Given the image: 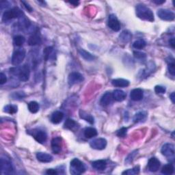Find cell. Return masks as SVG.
I'll return each mask as SVG.
<instances>
[{
	"label": "cell",
	"mask_w": 175,
	"mask_h": 175,
	"mask_svg": "<svg viewBox=\"0 0 175 175\" xmlns=\"http://www.w3.org/2000/svg\"><path fill=\"white\" fill-rule=\"evenodd\" d=\"M25 97V94L23 92L14 93L13 94V97L14 98V99H23V98H24Z\"/></svg>",
	"instance_id": "60d3db41"
},
{
	"label": "cell",
	"mask_w": 175,
	"mask_h": 175,
	"mask_svg": "<svg viewBox=\"0 0 175 175\" xmlns=\"http://www.w3.org/2000/svg\"><path fill=\"white\" fill-rule=\"evenodd\" d=\"M33 136L34 139L37 140L38 142L41 143V144H43L47 141V135L45 131L42 130H34L33 131Z\"/></svg>",
	"instance_id": "4fadbf2b"
},
{
	"label": "cell",
	"mask_w": 175,
	"mask_h": 175,
	"mask_svg": "<svg viewBox=\"0 0 175 175\" xmlns=\"http://www.w3.org/2000/svg\"><path fill=\"white\" fill-rule=\"evenodd\" d=\"M84 136L87 138H92L97 136V131L93 127H88L84 131Z\"/></svg>",
	"instance_id": "484cf974"
},
{
	"label": "cell",
	"mask_w": 175,
	"mask_h": 175,
	"mask_svg": "<svg viewBox=\"0 0 175 175\" xmlns=\"http://www.w3.org/2000/svg\"><path fill=\"white\" fill-rule=\"evenodd\" d=\"M1 172L2 174H12L14 173L13 164L8 159L1 158Z\"/></svg>",
	"instance_id": "8992f818"
},
{
	"label": "cell",
	"mask_w": 175,
	"mask_h": 175,
	"mask_svg": "<svg viewBox=\"0 0 175 175\" xmlns=\"http://www.w3.org/2000/svg\"><path fill=\"white\" fill-rule=\"evenodd\" d=\"M112 83L113 86H116V87H119V88L127 87L129 85V81L127 80V79H113Z\"/></svg>",
	"instance_id": "7402d4cb"
},
{
	"label": "cell",
	"mask_w": 175,
	"mask_h": 175,
	"mask_svg": "<svg viewBox=\"0 0 175 175\" xmlns=\"http://www.w3.org/2000/svg\"><path fill=\"white\" fill-rule=\"evenodd\" d=\"M90 146L96 150H103L107 146V140L105 138H99L94 139L90 143Z\"/></svg>",
	"instance_id": "9c48e42d"
},
{
	"label": "cell",
	"mask_w": 175,
	"mask_h": 175,
	"mask_svg": "<svg viewBox=\"0 0 175 175\" xmlns=\"http://www.w3.org/2000/svg\"><path fill=\"white\" fill-rule=\"evenodd\" d=\"M174 168L172 164H166L163 167V168L161 170V173L167 175L172 174L174 172Z\"/></svg>",
	"instance_id": "4dcf8cb0"
},
{
	"label": "cell",
	"mask_w": 175,
	"mask_h": 175,
	"mask_svg": "<svg viewBox=\"0 0 175 175\" xmlns=\"http://www.w3.org/2000/svg\"><path fill=\"white\" fill-rule=\"evenodd\" d=\"M39 108H40V106L37 102L31 101L28 103V110L31 113L33 114L37 113L38 112Z\"/></svg>",
	"instance_id": "f1b7e54d"
},
{
	"label": "cell",
	"mask_w": 175,
	"mask_h": 175,
	"mask_svg": "<svg viewBox=\"0 0 175 175\" xmlns=\"http://www.w3.org/2000/svg\"><path fill=\"white\" fill-rule=\"evenodd\" d=\"M65 128L68 129H73L77 126V122H75L73 119H67L65 123Z\"/></svg>",
	"instance_id": "d6a6232c"
},
{
	"label": "cell",
	"mask_w": 175,
	"mask_h": 175,
	"mask_svg": "<svg viewBox=\"0 0 175 175\" xmlns=\"http://www.w3.org/2000/svg\"><path fill=\"white\" fill-rule=\"evenodd\" d=\"M168 71L169 73L172 75V76H174L175 75V65H174V59L172 58V59H170V62H168Z\"/></svg>",
	"instance_id": "d590c367"
},
{
	"label": "cell",
	"mask_w": 175,
	"mask_h": 175,
	"mask_svg": "<svg viewBox=\"0 0 175 175\" xmlns=\"http://www.w3.org/2000/svg\"><path fill=\"white\" fill-rule=\"evenodd\" d=\"M157 16L164 21H173L175 17L174 13L172 11L168 9H160L157 10Z\"/></svg>",
	"instance_id": "52a82bcc"
},
{
	"label": "cell",
	"mask_w": 175,
	"mask_h": 175,
	"mask_svg": "<svg viewBox=\"0 0 175 175\" xmlns=\"http://www.w3.org/2000/svg\"><path fill=\"white\" fill-rule=\"evenodd\" d=\"M23 13L20 10L19 8H13L9 10H6L4 12V13L3 14L2 19L3 21H8L10 20L17 19V18H21L23 17Z\"/></svg>",
	"instance_id": "277c9868"
},
{
	"label": "cell",
	"mask_w": 175,
	"mask_h": 175,
	"mask_svg": "<svg viewBox=\"0 0 175 175\" xmlns=\"http://www.w3.org/2000/svg\"><path fill=\"white\" fill-rule=\"evenodd\" d=\"M119 38L120 40L123 42H128L131 41V38H132V34L128 30H124L122 31L119 35Z\"/></svg>",
	"instance_id": "d4e9b609"
},
{
	"label": "cell",
	"mask_w": 175,
	"mask_h": 175,
	"mask_svg": "<svg viewBox=\"0 0 175 175\" xmlns=\"http://www.w3.org/2000/svg\"><path fill=\"white\" fill-rule=\"evenodd\" d=\"M92 166L97 170H104L107 167V162L105 160H97L93 162Z\"/></svg>",
	"instance_id": "44dd1931"
},
{
	"label": "cell",
	"mask_w": 175,
	"mask_h": 175,
	"mask_svg": "<svg viewBox=\"0 0 175 175\" xmlns=\"http://www.w3.org/2000/svg\"><path fill=\"white\" fill-rule=\"evenodd\" d=\"M160 167V161L157 158H150L148 162V168L150 172H156Z\"/></svg>",
	"instance_id": "5bb4252c"
},
{
	"label": "cell",
	"mask_w": 175,
	"mask_h": 175,
	"mask_svg": "<svg viewBox=\"0 0 175 175\" xmlns=\"http://www.w3.org/2000/svg\"><path fill=\"white\" fill-rule=\"evenodd\" d=\"M42 42L41 38L37 34H34L31 36L28 39V45L30 46H36L41 45Z\"/></svg>",
	"instance_id": "d6986e66"
},
{
	"label": "cell",
	"mask_w": 175,
	"mask_h": 175,
	"mask_svg": "<svg viewBox=\"0 0 175 175\" xmlns=\"http://www.w3.org/2000/svg\"><path fill=\"white\" fill-rule=\"evenodd\" d=\"M161 152L163 155H164L169 160L174 159V146L172 144H165L162 146Z\"/></svg>",
	"instance_id": "ba28073f"
},
{
	"label": "cell",
	"mask_w": 175,
	"mask_h": 175,
	"mask_svg": "<svg viewBox=\"0 0 175 175\" xmlns=\"http://www.w3.org/2000/svg\"><path fill=\"white\" fill-rule=\"evenodd\" d=\"M86 168L83 163L77 158L71 161L70 172L73 175H79L85 172Z\"/></svg>",
	"instance_id": "3957f363"
},
{
	"label": "cell",
	"mask_w": 175,
	"mask_h": 175,
	"mask_svg": "<svg viewBox=\"0 0 175 175\" xmlns=\"http://www.w3.org/2000/svg\"><path fill=\"white\" fill-rule=\"evenodd\" d=\"M138 155V150H134L133 151L132 153H131L128 156H127V157L126 158V160H125V163H127V164H131V162L133 161V160H134V158L136 157V156Z\"/></svg>",
	"instance_id": "8d00e7d4"
},
{
	"label": "cell",
	"mask_w": 175,
	"mask_h": 175,
	"mask_svg": "<svg viewBox=\"0 0 175 175\" xmlns=\"http://www.w3.org/2000/svg\"><path fill=\"white\" fill-rule=\"evenodd\" d=\"M23 4H24V6H25V8L28 10L29 12H31L32 11V8H31V7L28 4V3H26L25 2H21Z\"/></svg>",
	"instance_id": "ee69618b"
},
{
	"label": "cell",
	"mask_w": 175,
	"mask_h": 175,
	"mask_svg": "<svg viewBox=\"0 0 175 175\" xmlns=\"http://www.w3.org/2000/svg\"><path fill=\"white\" fill-rule=\"evenodd\" d=\"M25 50L24 49H19L15 50L12 57V64L14 66H18L21 64L25 57Z\"/></svg>",
	"instance_id": "5b68a950"
},
{
	"label": "cell",
	"mask_w": 175,
	"mask_h": 175,
	"mask_svg": "<svg viewBox=\"0 0 175 175\" xmlns=\"http://www.w3.org/2000/svg\"><path fill=\"white\" fill-rule=\"evenodd\" d=\"M83 76L78 72H73L70 73L68 78V83L70 86H73L83 81Z\"/></svg>",
	"instance_id": "30bf717a"
},
{
	"label": "cell",
	"mask_w": 175,
	"mask_h": 175,
	"mask_svg": "<svg viewBox=\"0 0 175 175\" xmlns=\"http://www.w3.org/2000/svg\"><path fill=\"white\" fill-rule=\"evenodd\" d=\"M3 111L6 113L13 114L17 112V107L13 105H8L4 107V110Z\"/></svg>",
	"instance_id": "836d02e7"
},
{
	"label": "cell",
	"mask_w": 175,
	"mask_h": 175,
	"mask_svg": "<svg viewBox=\"0 0 175 175\" xmlns=\"http://www.w3.org/2000/svg\"><path fill=\"white\" fill-rule=\"evenodd\" d=\"M155 3H156V4H161V3H164L166 1L165 0H162V1H160V0H154V1H153Z\"/></svg>",
	"instance_id": "bcb514c9"
},
{
	"label": "cell",
	"mask_w": 175,
	"mask_h": 175,
	"mask_svg": "<svg viewBox=\"0 0 175 175\" xmlns=\"http://www.w3.org/2000/svg\"><path fill=\"white\" fill-rule=\"evenodd\" d=\"M165 87H163L161 86H156L155 87V92L157 94H164L166 93Z\"/></svg>",
	"instance_id": "ab89813d"
},
{
	"label": "cell",
	"mask_w": 175,
	"mask_h": 175,
	"mask_svg": "<svg viewBox=\"0 0 175 175\" xmlns=\"http://www.w3.org/2000/svg\"><path fill=\"white\" fill-rule=\"evenodd\" d=\"M37 160L42 163H49L53 160V157L45 153H38L37 154Z\"/></svg>",
	"instance_id": "e0dca14e"
},
{
	"label": "cell",
	"mask_w": 175,
	"mask_h": 175,
	"mask_svg": "<svg viewBox=\"0 0 175 175\" xmlns=\"http://www.w3.org/2000/svg\"><path fill=\"white\" fill-rule=\"evenodd\" d=\"M108 26L115 31H118L121 30L120 22L114 14H110L108 18Z\"/></svg>",
	"instance_id": "8fae6325"
},
{
	"label": "cell",
	"mask_w": 175,
	"mask_h": 175,
	"mask_svg": "<svg viewBox=\"0 0 175 175\" xmlns=\"http://www.w3.org/2000/svg\"><path fill=\"white\" fill-rule=\"evenodd\" d=\"M130 97L133 101H138L143 99V90L141 88L133 89L131 92Z\"/></svg>",
	"instance_id": "2e32d148"
},
{
	"label": "cell",
	"mask_w": 175,
	"mask_h": 175,
	"mask_svg": "<svg viewBox=\"0 0 175 175\" xmlns=\"http://www.w3.org/2000/svg\"><path fill=\"white\" fill-rule=\"evenodd\" d=\"M64 118V114L60 112V111H57L55 112L51 118V121L54 124H59V122H61L62 119Z\"/></svg>",
	"instance_id": "ffe728a7"
},
{
	"label": "cell",
	"mask_w": 175,
	"mask_h": 175,
	"mask_svg": "<svg viewBox=\"0 0 175 175\" xmlns=\"http://www.w3.org/2000/svg\"><path fill=\"white\" fill-rule=\"evenodd\" d=\"M136 11V15L138 18L150 22H153L155 20L153 11L144 4H142V3L138 4Z\"/></svg>",
	"instance_id": "6da1fadb"
},
{
	"label": "cell",
	"mask_w": 175,
	"mask_h": 175,
	"mask_svg": "<svg viewBox=\"0 0 175 175\" xmlns=\"http://www.w3.org/2000/svg\"><path fill=\"white\" fill-rule=\"evenodd\" d=\"M147 118V113L144 111H142V112H139L135 115L133 117V122L136 123L142 122L145 121Z\"/></svg>",
	"instance_id": "cb8c5ba5"
},
{
	"label": "cell",
	"mask_w": 175,
	"mask_h": 175,
	"mask_svg": "<svg viewBox=\"0 0 175 175\" xmlns=\"http://www.w3.org/2000/svg\"><path fill=\"white\" fill-rule=\"evenodd\" d=\"M113 98L114 100H116L117 101H124L126 99L127 94L126 93L121 90H116L114 91V93H112Z\"/></svg>",
	"instance_id": "ac0fdd59"
},
{
	"label": "cell",
	"mask_w": 175,
	"mask_h": 175,
	"mask_svg": "<svg viewBox=\"0 0 175 175\" xmlns=\"http://www.w3.org/2000/svg\"><path fill=\"white\" fill-rule=\"evenodd\" d=\"M10 71V73L17 76L21 82H27L30 78V69L28 65H24L19 67L12 68Z\"/></svg>",
	"instance_id": "7a4b0ae2"
},
{
	"label": "cell",
	"mask_w": 175,
	"mask_h": 175,
	"mask_svg": "<svg viewBox=\"0 0 175 175\" xmlns=\"http://www.w3.org/2000/svg\"><path fill=\"white\" fill-rule=\"evenodd\" d=\"M7 81V78L5 74H3V73H1L0 74V84L3 85Z\"/></svg>",
	"instance_id": "b9f144b4"
},
{
	"label": "cell",
	"mask_w": 175,
	"mask_h": 175,
	"mask_svg": "<svg viewBox=\"0 0 175 175\" xmlns=\"http://www.w3.org/2000/svg\"><path fill=\"white\" fill-rule=\"evenodd\" d=\"M146 42L142 39H139L136 41L133 44V47L136 49H142L146 46Z\"/></svg>",
	"instance_id": "1f68e13d"
},
{
	"label": "cell",
	"mask_w": 175,
	"mask_h": 175,
	"mask_svg": "<svg viewBox=\"0 0 175 175\" xmlns=\"http://www.w3.org/2000/svg\"><path fill=\"white\" fill-rule=\"evenodd\" d=\"M62 146V140L60 137L54 138L51 141V149L55 154L60 153Z\"/></svg>",
	"instance_id": "7c38bea8"
},
{
	"label": "cell",
	"mask_w": 175,
	"mask_h": 175,
	"mask_svg": "<svg viewBox=\"0 0 175 175\" xmlns=\"http://www.w3.org/2000/svg\"><path fill=\"white\" fill-rule=\"evenodd\" d=\"M79 116H80L82 119H83V120L86 121V122H89L90 124H94V117L92 116V115L86 112L85 111H83V110L79 111Z\"/></svg>",
	"instance_id": "603a6c76"
},
{
	"label": "cell",
	"mask_w": 175,
	"mask_h": 175,
	"mask_svg": "<svg viewBox=\"0 0 175 175\" xmlns=\"http://www.w3.org/2000/svg\"><path fill=\"white\" fill-rule=\"evenodd\" d=\"M46 174H49V175H55V174H58V172L56 170H54V169H49L47 170Z\"/></svg>",
	"instance_id": "7bdbcfd3"
},
{
	"label": "cell",
	"mask_w": 175,
	"mask_h": 175,
	"mask_svg": "<svg viewBox=\"0 0 175 175\" xmlns=\"http://www.w3.org/2000/svg\"><path fill=\"white\" fill-rule=\"evenodd\" d=\"M127 128L126 127H122L120 130L118 131L117 132V136L120 138H124L126 135H127Z\"/></svg>",
	"instance_id": "74e56055"
},
{
	"label": "cell",
	"mask_w": 175,
	"mask_h": 175,
	"mask_svg": "<svg viewBox=\"0 0 175 175\" xmlns=\"http://www.w3.org/2000/svg\"><path fill=\"white\" fill-rule=\"evenodd\" d=\"M44 57H45V60H48V59L51 58H54L55 55H54V48L52 47H46L44 50Z\"/></svg>",
	"instance_id": "4316f807"
},
{
	"label": "cell",
	"mask_w": 175,
	"mask_h": 175,
	"mask_svg": "<svg viewBox=\"0 0 175 175\" xmlns=\"http://www.w3.org/2000/svg\"><path fill=\"white\" fill-rule=\"evenodd\" d=\"M25 41V38H24V37H23L21 35L16 36V37H14L13 42L14 44V45L17 47L22 46L23 44H24Z\"/></svg>",
	"instance_id": "f546056e"
},
{
	"label": "cell",
	"mask_w": 175,
	"mask_h": 175,
	"mask_svg": "<svg viewBox=\"0 0 175 175\" xmlns=\"http://www.w3.org/2000/svg\"><path fill=\"white\" fill-rule=\"evenodd\" d=\"M169 43H170V46L172 47V48L174 49V38H171L170 41H169Z\"/></svg>",
	"instance_id": "f6af8a7d"
},
{
	"label": "cell",
	"mask_w": 175,
	"mask_h": 175,
	"mask_svg": "<svg viewBox=\"0 0 175 175\" xmlns=\"http://www.w3.org/2000/svg\"><path fill=\"white\" fill-rule=\"evenodd\" d=\"M170 100L172 101V103H174V99H175V97H174V93H172V94L170 95Z\"/></svg>",
	"instance_id": "7dc6e473"
},
{
	"label": "cell",
	"mask_w": 175,
	"mask_h": 175,
	"mask_svg": "<svg viewBox=\"0 0 175 175\" xmlns=\"http://www.w3.org/2000/svg\"><path fill=\"white\" fill-rule=\"evenodd\" d=\"M140 173V167L136 166L132 169H129L125 170L122 172V174H128V175H135Z\"/></svg>",
	"instance_id": "e575fe53"
},
{
	"label": "cell",
	"mask_w": 175,
	"mask_h": 175,
	"mask_svg": "<svg viewBox=\"0 0 175 175\" xmlns=\"http://www.w3.org/2000/svg\"><path fill=\"white\" fill-rule=\"evenodd\" d=\"M79 54H80L81 56L83 59H86V61H93V60H94V55L91 54L90 53L88 52V51H86L84 49H81L80 50H79Z\"/></svg>",
	"instance_id": "83f0119b"
},
{
	"label": "cell",
	"mask_w": 175,
	"mask_h": 175,
	"mask_svg": "<svg viewBox=\"0 0 175 175\" xmlns=\"http://www.w3.org/2000/svg\"><path fill=\"white\" fill-rule=\"evenodd\" d=\"M113 99L112 93L107 92L102 96L100 101V104L103 106H107L112 103Z\"/></svg>",
	"instance_id": "9a60e30c"
},
{
	"label": "cell",
	"mask_w": 175,
	"mask_h": 175,
	"mask_svg": "<svg viewBox=\"0 0 175 175\" xmlns=\"http://www.w3.org/2000/svg\"><path fill=\"white\" fill-rule=\"evenodd\" d=\"M133 54H134L135 58L138 59H144L146 57V55L144 53L139 52V51H134Z\"/></svg>",
	"instance_id": "f35d334b"
}]
</instances>
